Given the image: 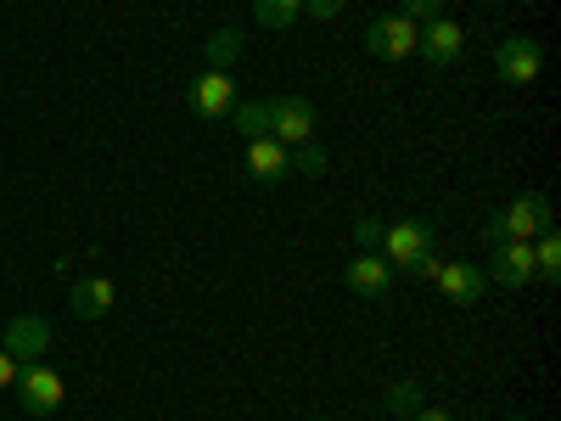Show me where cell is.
<instances>
[{
    "label": "cell",
    "mask_w": 561,
    "mask_h": 421,
    "mask_svg": "<svg viewBox=\"0 0 561 421\" xmlns=\"http://www.w3.org/2000/svg\"><path fill=\"white\" fill-rule=\"evenodd\" d=\"M382 259L393 270H410V275H433L438 270V237H433V225H421V219L382 225Z\"/></svg>",
    "instance_id": "1"
},
{
    "label": "cell",
    "mask_w": 561,
    "mask_h": 421,
    "mask_svg": "<svg viewBox=\"0 0 561 421\" xmlns=\"http://www.w3.org/2000/svg\"><path fill=\"white\" fill-rule=\"evenodd\" d=\"M556 219H550V197H539V192H528V197H517L511 208H500V214H489L483 219V242L494 248V242H534L539 230H550Z\"/></svg>",
    "instance_id": "2"
},
{
    "label": "cell",
    "mask_w": 561,
    "mask_h": 421,
    "mask_svg": "<svg viewBox=\"0 0 561 421\" xmlns=\"http://www.w3.org/2000/svg\"><path fill=\"white\" fill-rule=\"evenodd\" d=\"M18 399H23L28 416H51V410H62L68 383L45 360H28V365H18Z\"/></svg>",
    "instance_id": "3"
},
{
    "label": "cell",
    "mask_w": 561,
    "mask_h": 421,
    "mask_svg": "<svg viewBox=\"0 0 561 421\" xmlns=\"http://www.w3.org/2000/svg\"><path fill=\"white\" fill-rule=\"evenodd\" d=\"M415 39H421V23L393 12V18H377L365 29V52L382 57V62H404V57H415Z\"/></svg>",
    "instance_id": "4"
},
{
    "label": "cell",
    "mask_w": 561,
    "mask_h": 421,
    "mask_svg": "<svg viewBox=\"0 0 561 421\" xmlns=\"http://www.w3.org/2000/svg\"><path fill=\"white\" fill-rule=\"evenodd\" d=\"M494 68H500L505 84H534L539 68H545V45L534 34H505L500 52H494Z\"/></svg>",
    "instance_id": "5"
},
{
    "label": "cell",
    "mask_w": 561,
    "mask_h": 421,
    "mask_svg": "<svg viewBox=\"0 0 561 421\" xmlns=\"http://www.w3.org/2000/svg\"><path fill=\"white\" fill-rule=\"evenodd\" d=\"M0 349H7L18 365L45 360V349H51V320H45V315H18L7 326V338H0Z\"/></svg>",
    "instance_id": "6"
},
{
    "label": "cell",
    "mask_w": 561,
    "mask_h": 421,
    "mask_svg": "<svg viewBox=\"0 0 561 421\" xmlns=\"http://www.w3.org/2000/svg\"><path fill=\"white\" fill-rule=\"evenodd\" d=\"M230 107H237V79H230L225 68H208L192 84V113L197 118H230Z\"/></svg>",
    "instance_id": "7"
},
{
    "label": "cell",
    "mask_w": 561,
    "mask_h": 421,
    "mask_svg": "<svg viewBox=\"0 0 561 421\" xmlns=\"http://www.w3.org/2000/svg\"><path fill=\"white\" fill-rule=\"evenodd\" d=\"M275 107V118H270V135L280 140V147H304V140L314 135V107L304 102V96H280V102H270Z\"/></svg>",
    "instance_id": "8"
},
{
    "label": "cell",
    "mask_w": 561,
    "mask_h": 421,
    "mask_svg": "<svg viewBox=\"0 0 561 421\" xmlns=\"http://www.w3.org/2000/svg\"><path fill=\"white\" fill-rule=\"evenodd\" d=\"M489 275L500 287H528L534 281V242H494L489 248Z\"/></svg>",
    "instance_id": "9"
},
{
    "label": "cell",
    "mask_w": 561,
    "mask_h": 421,
    "mask_svg": "<svg viewBox=\"0 0 561 421\" xmlns=\"http://www.w3.org/2000/svg\"><path fill=\"white\" fill-rule=\"evenodd\" d=\"M415 52L427 57L433 68H444V62H455V57L466 52V29H460V23H449V18H433V23H421V39H415Z\"/></svg>",
    "instance_id": "10"
},
{
    "label": "cell",
    "mask_w": 561,
    "mask_h": 421,
    "mask_svg": "<svg viewBox=\"0 0 561 421\" xmlns=\"http://www.w3.org/2000/svg\"><path fill=\"white\" fill-rule=\"evenodd\" d=\"M433 281H438V293H444L449 304H478V298H483V270L466 264V259H438Z\"/></svg>",
    "instance_id": "11"
},
{
    "label": "cell",
    "mask_w": 561,
    "mask_h": 421,
    "mask_svg": "<svg viewBox=\"0 0 561 421\" xmlns=\"http://www.w3.org/2000/svg\"><path fill=\"white\" fill-rule=\"evenodd\" d=\"M248 174H253V180H264V185L287 180V174H293V152L280 147L275 135H259V140H248Z\"/></svg>",
    "instance_id": "12"
},
{
    "label": "cell",
    "mask_w": 561,
    "mask_h": 421,
    "mask_svg": "<svg viewBox=\"0 0 561 421\" xmlns=\"http://www.w3.org/2000/svg\"><path fill=\"white\" fill-rule=\"evenodd\" d=\"M348 287H354L359 298H388L393 264H388L382 253H354V259H348Z\"/></svg>",
    "instance_id": "13"
},
{
    "label": "cell",
    "mask_w": 561,
    "mask_h": 421,
    "mask_svg": "<svg viewBox=\"0 0 561 421\" xmlns=\"http://www.w3.org/2000/svg\"><path fill=\"white\" fill-rule=\"evenodd\" d=\"M68 304H73V315H79V320H102V315L118 304V287H113L107 275H84V281H73Z\"/></svg>",
    "instance_id": "14"
},
{
    "label": "cell",
    "mask_w": 561,
    "mask_h": 421,
    "mask_svg": "<svg viewBox=\"0 0 561 421\" xmlns=\"http://www.w3.org/2000/svg\"><path fill=\"white\" fill-rule=\"evenodd\" d=\"M534 275L539 281H561V230H539V242H534Z\"/></svg>",
    "instance_id": "15"
},
{
    "label": "cell",
    "mask_w": 561,
    "mask_h": 421,
    "mask_svg": "<svg viewBox=\"0 0 561 421\" xmlns=\"http://www.w3.org/2000/svg\"><path fill=\"white\" fill-rule=\"evenodd\" d=\"M253 18L280 34V29H293V23L304 18V0H253Z\"/></svg>",
    "instance_id": "16"
},
{
    "label": "cell",
    "mask_w": 561,
    "mask_h": 421,
    "mask_svg": "<svg viewBox=\"0 0 561 421\" xmlns=\"http://www.w3.org/2000/svg\"><path fill=\"white\" fill-rule=\"evenodd\" d=\"M270 118H275V107H270V102L230 107V124H237V135H242V140H259V135H270Z\"/></svg>",
    "instance_id": "17"
},
{
    "label": "cell",
    "mask_w": 561,
    "mask_h": 421,
    "mask_svg": "<svg viewBox=\"0 0 561 421\" xmlns=\"http://www.w3.org/2000/svg\"><path fill=\"white\" fill-rule=\"evenodd\" d=\"M237 57H242V34H237V29H219V34H208V62H214V68L237 62Z\"/></svg>",
    "instance_id": "18"
},
{
    "label": "cell",
    "mask_w": 561,
    "mask_h": 421,
    "mask_svg": "<svg viewBox=\"0 0 561 421\" xmlns=\"http://www.w3.org/2000/svg\"><path fill=\"white\" fill-rule=\"evenodd\" d=\"M382 410H388V416H415V410H421V388H415V383H393V388L382 394Z\"/></svg>",
    "instance_id": "19"
},
{
    "label": "cell",
    "mask_w": 561,
    "mask_h": 421,
    "mask_svg": "<svg viewBox=\"0 0 561 421\" xmlns=\"http://www.w3.org/2000/svg\"><path fill=\"white\" fill-rule=\"evenodd\" d=\"M293 169H304V174H325V152L314 147V140H304V147H293Z\"/></svg>",
    "instance_id": "20"
},
{
    "label": "cell",
    "mask_w": 561,
    "mask_h": 421,
    "mask_svg": "<svg viewBox=\"0 0 561 421\" xmlns=\"http://www.w3.org/2000/svg\"><path fill=\"white\" fill-rule=\"evenodd\" d=\"M354 242H359V253H377V248H382V219L365 214V219L354 225Z\"/></svg>",
    "instance_id": "21"
},
{
    "label": "cell",
    "mask_w": 561,
    "mask_h": 421,
    "mask_svg": "<svg viewBox=\"0 0 561 421\" xmlns=\"http://www.w3.org/2000/svg\"><path fill=\"white\" fill-rule=\"evenodd\" d=\"M404 18L410 23H433V18H444V0H404Z\"/></svg>",
    "instance_id": "22"
},
{
    "label": "cell",
    "mask_w": 561,
    "mask_h": 421,
    "mask_svg": "<svg viewBox=\"0 0 561 421\" xmlns=\"http://www.w3.org/2000/svg\"><path fill=\"white\" fill-rule=\"evenodd\" d=\"M304 12H309V18H320V23H332V18L343 12V0H304Z\"/></svg>",
    "instance_id": "23"
},
{
    "label": "cell",
    "mask_w": 561,
    "mask_h": 421,
    "mask_svg": "<svg viewBox=\"0 0 561 421\" xmlns=\"http://www.w3.org/2000/svg\"><path fill=\"white\" fill-rule=\"evenodd\" d=\"M12 383H18V360L0 349V388H12Z\"/></svg>",
    "instance_id": "24"
},
{
    "label": "cell",
    "mask_w": 561,
    "mask_h": 421,
    "mask_svg": "<svg viewBox=\"0 0 561 421\" xmlns=\"http://www.w3.org/2000/svg\"><path fill=\"white\" fill-rule=\"evenodd\" d=\"M415 421H455V416H449V410H433V405H421V410H415Z\"/></svg>",
    "instance_id": "25"
},
{
    "label": "cell",
    "mask_w": 561,
    "mask_h": 421,
    "mask_svg": "<svg viewBox=\"0 0 561 421\" xmlns=\"http://www.w3.org/2000/svg\"><path fill=\"white\" fill-rule=\"evenodd\" d=\"M511 421H523V416H511Z\"/></svg>",
    "instance_id": "26"
}]
</instances>
